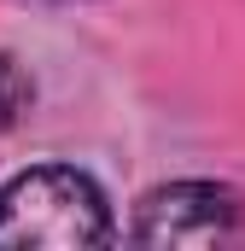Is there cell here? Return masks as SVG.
Instances as JSON below:
<instances>
[{"label":"cell","mask_w":245,"mask_h":251,"mask_svg":"<svg viewBox=\"0 0 245 251\" xmlns=\"http://www.w3.org/2000/svg\"><path fill=\"white\" fill-rule=\"evenodd\" d=\"M245 228L240 199L216 181H175L140 199L134 240L140 246H222Z\"/></svg>","instance_id":"7a4b0ae2"},{"label":"cell","mask_w":245,"mask_h":251,"mask_svg":"<svg viewBox=\"0 0 245 251\" xmlns=\"http://www.w3.org/2000/svg\"><path fill=\"white\" fill-rule=\"evenodd\" d=\"M111 210L82 170L41 164L0 187V246H105Z\"/></svg>","instance_id":"6da1fadb"},{"label":"cell","mask_w":245,"mask_h":251,"mask_svg":"<svg viewBox=\"0 0 245 251\" xmlns=\"http://www.w3.org/2000/svg\"><path fill=\"white\" fill-rule=\"evenodd\" d=\"M12 76H18V70H12V59H0V128L12 123V111H18V105L29 100V82H18V88H6Z\"/></svg>","instance_id":"3957f363"}]
</instances>
